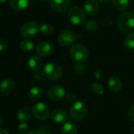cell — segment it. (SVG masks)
I'll list each match as a JSON object with an SVG mask.
<instances>
[{
  "mask_svg": "<svg viewBox=\"0 0 134 134\" xmlns=\"http://www.w3.org/2000/svg\"><path fill=\"white\" fill-rule=\"evenodd\" d=\"M98 2L101 3V4H104V5H106L108 3H109L111 2V0H97Z\"/></svg>",
  "mask_w": 134,
  "mask_h": 134,
  "instance_id": "d6a6232c",
  "label": "cell"
},
{
  "mask_svg": "<svg viewBox=\"0 0 134 134\" xmlns=\"http://www.w3.org/2000/svg\"><path fill=\"white\" fill-rule=\"evenodd\" d=\"M6 0H0V3H4Z\"/></svg>",
  "mask_w": 134,
  "mask_h": 134,
  "instance_id": "d590c367",
  "label": "cell"
},
{
  "mask_svg": "<svg viewBox=\"0 0 134 134\" xmlns=\"http://www.w3.org/2000/svg\"><path fill=\"white\" fill-rule=\"evenodd\" d=\"M28 130V125L26 122H21L18 126V131L20 134H25Z\"/></svg>",
  "mask_w": 134,
  "mask_h": 134,
  "instance_id": "f1b7e54d",
  "label": "cell"
},
{
  "mask_svg": "<svg viewBox=\"0 0 134 134\" xmlns=\"http://www.w3.org/2000/svg\"><path fill=\"white\" fill-rule=\"evenodd\" d=\"M117 25L119 29L122 32H131L134 30V13L131 12H125L122 13L118 20Z\"/></svg>",
  "mask_w": 134,
  "mask_h": 134,
  "instance_id": "6da1fadb",
  "label": "cell"
},
{
  "mask_svg": "<svg viewBox=\"0 0 134 134\" xmlns=\"http://www.w3.org/2000/svg\"><path fill=\"white\" fill-rule=\"evenodd\" d=\"M75 40L76 35L71 30H64L58 36V43L63 47L71 46Z\"/></svg>",
  "mask_w": 134,
  "mask_h": 134,
  "instance_id": "ba28073f",
  "label": "cell"
},
{
  "mask_svg": "<svg viewBox=\"0 0 134 134\" xmlns=\"http://www.w3.org/2000/svg\"><path fill=\"white\" fill-rule=\"evenodd\" d=\"M39 26L35 21H28L25 23L20 28V34L26 38L34 37L39 31Z\"/></svg>",
  "mask_w": 134,
  "mask_h": 134,
  "instance_id": "52a82bcc",
  "label": "cell"
},
{
  "mask_svg": "<svg viewBox=\"0 0 134 134\" xmlns=\"http://www.w3.org/2000/svg\"><path fill=\"white\" fill-rule=\"evenodd\" d=\"M42 75L48 79L58 80L63 75V70L60 65L57 63L47 64L42 71Z\"/></svg>",
  "mask_w": 134,
  "mask_h": 134,
  "instance_id": "3957f363",
  "label": "cell"
},
{
  "mask_svg": "<svg viewBox=\"0 0 134 134\" xmlns=\"http://www.w3.org/2000/svg\"><path fill=\"white\" fill-rule=\"evenodd\" d=\"M39 31L44 35H50L54 31V27L49 24H44L39 27Z\"/></svg>",
  "mask_w": 134,
  "mask_h": 134,
  "instance_id": "d4e9b609",
  "label": "cell"
},
{
  "mask_svg": "<svg viewBox=\"0 0 134 134\" xmlns=\"http://www.w3.org/2000/svg\"><path fill=\"white\" fill-rule=\"evenodd\" d=\"M50 5L56 12L63 13L70 8L71 0H50Z\"/></svg>",
  "mask_w": 134,
  "mask_h": 134,
  "instance_id": "8fae6325",
  "label": "cell"
},
{
  "mask_svg": "<svg viewBox=\"0 0 134 134\" xmlns=\"http://www.w3.org/2000/svg\"><path fill=\"white\" fill-rule=\"evenodd\" d=\"M113 5L120 11H126L130 5V0H111Z\"/></svg>",
  "mask_w": 134,
  "mask_h": 134,
  "instance_id": "ffe728a7",
  "label": "cell"
},
{
  "mask_svg": "<svg viewBox=\"0 0 134 134\" xmlns=\"http://www.w3.org/2000/svg\"><path fill=\"white\" fill-rule=\"evenodd\" d=\"M2 123H3V121H2V118H0V128H1L2 126Z\"/></svg>",
  "mask_w": 134,
  "mask_h": 134,
  "instance_id": "e575fe53",
  "label": "cell"
},
{
  "mask_svg": "<svg viewBox=\"0 0 134 134\" xmlns=\"http://www.w3.org/2000/svg\"><path fill=\"white\" fill-rule=\"evenodd\" d=\"M25 134H26V133H25Z\"/></svg>",
  "mask_w": 134,
  "mask_h": 134,
  "instance_id": "f35d334b",
  "label": "cell"
},
{
  "mask_svg": "<svg viewBox=\"0 0 134 134\" xmlns=\"http://www.w3.org/2000/svg\"><path fill=\"white\" fill-rule=\"evenodd\" d=\"M65 98L66 100L68 101V102H71V103H74L75 102L76 99H77V96L75 93L73 92H69L66 95H65Z\"/></svg>",
  "mask_w": 134,
  "mask_h": 134,
  "instance_id": "83f0119b",
  "label": "cell"
},
{
  "mask_svg": "<svg viewBox=\"0 0 134 134\" xmlns=\"http://www.w3.org/2000/svg\"><path fill=\"white\" fill-rule=\"evenodd\" d=\"M31 112L34 117L38 120H46L50 116L49 108L42 102H38L32 105Z\"/></svg>",
  "mask_w": 134,
  "mask_h": 134,
  "instance_id": "8992f818",
  "label": "cell"
},
{
  "mask_svg": "<svg viewBox=\"0 0 134 134\" xmlns=\"http://www.w3.org/2000/svg\"><path fill=\"white\" fill-rule=\"evenodd\" d=\"M94 76H95V79H96L100 80V79L102 78V76H103V73H102V71H101L100 70H97V71H95Z\"/></svg>",
  "mask_w": 134,
  "mask_h": 134,
  "instance_id": "1f68e13d",
  "label": "cell"
},
{
  "mask_svg": "<svg viewBox=\"0 0 134 134\" xmlns=\"http://www.w3.org/2000/svg\"><path fill=\"white\" fill-rule=\"evenodd\" d=\"M90 89L91 90L97 95H102L104 93V86H102L100 83L99 82H93L91 86H90Z\"/></svg>",
  "mask_w": 134,
  "mask_h": 134,
  "instance_id": "cb8c5ba5",
  "label": "cell"
},
{
  "mask_svg": "<svg viewBox=\"0 0 134 134\" xmlns=\"http://www.w3.org/2000/svg\"><path fill=\"white\" fill-rule=\"evenodd\" d=\"M124 45L127 49L134 50V32H130L126 35L124 41Z\"/></svg>",
  "mask_w": 134,
  "mask_h": 134,
  "instance_id": "7402d4cb",
  "label": "cell"
},
{
  "mask_svg": "<svg viewBox=\"0 0 134 134\" xmlns=\"http://www.w3.org/2000/svg\"><path fill=\"white\" fill-rule=\"evenodd\" d=\"M86 27L89 31H96L98 28V25L94 20H90L86 23Z\"/></svg>",
  "mask_w": 134,
  "mask_h": 134,
  "instance_id": "484cf974",
  "label": "cell"
},
{
  "mask_svg": "<svg viewBox=\"0 0 134 134\" xmlns=\"http://www.w3.org/2000/svg\"><path fill=\"white\" fill-rule=\"evenodd\" d=\"M8 47V43L4 39H0V52L5 50Z\"/></svg>",
  "mask_w": 134,
  "mask_h": 134,
  "instance_id": "4dcf8cb0",
  "label": "cell"
},
{
  "mask_svg": "<svg viewBox=\"0 0 134 134\" xmlns=\"http://www.w3.org/2000/svg\"><path fill=\"white\" fill-rule=\"evenodd\" d=\"M78 128L75 122H67L64 124L61 129V134H77Z\"/></svg>",
  "mask_w": 134,
  "mask_h": 134,
  "instance_id": "ac0fdd59",
  "label": "cell"
},
{
  "mask_svg": "<svg viewBox=\"0 0 134 134\" xmlns=\"http://www.w3.org/2000/svg\"><path fill=\"white\" fill-rule=\"evenodd\" d=\"M108 87L113 92H119L121 90L122 87V82L121 79L118 76H115V75H112L108 79Z\"/></svg>",
  "mask_w": 134,
  "mask_h": 134,
  "instance_id": "9a60e30c",
  "label": "cell"
},
{
  "mask_svg": "<svg viewBox=\"0 0 134 134\" xmlns=\"http://www.w3.org/2000/svg\"><path fill=\"white\" fill-rule=\"evenodd\" d=\"M100 9L97 0H86L84 3V11L90 16L96 15Z\"/></svg>",
  "mask_w": 134,
  "mask_h": 134,
  "instance_id": "7c38bea8",
  "label": "cell"
},
{
  "mask_svg": "<svg viewBox=\"0 0 134 134\" xmlns=\"http://www.w3.org/2000/svg\"><path fill=\"white\" fill-rule=\"evenodd\" d=\"M65 90L60 85H53L48 90V97L53 101H60L65 97Z\"/></svg>",
  "mask_w": 134,
  "mask_h": 134,
  "instance_id": "9c48e42d",
  "label": "cell"
},
{
  "mask_svg": "<svg viewBox=\"0 0 134 134\" xmlns=\"http://www.w3.org/2000/svg\"><path fill=\"white\" fill-rule=\"evenodd\" d=\"M128 116L131 121L134 122V103L130 107L128 110Z\"/></svg>",
  "mask_w": 134,
  "mask_h": 134,
  "instance_id": "f546056e",
  "label": "cell"
},
{
  "mask_svg": "<svg viewBox=\"0 0 134 134\" xmlns=\"http://www.w3.org/2000/svg\"><path fill=\"white\" fill-rule=\"evenodd\" d=\"M43 65L42 60L38 56H32L28 60V66L29 68L35 72H38L41 70Z\"/></svg>",
  "mask_w": 134,
  "mask_h": 134,
  "instance_id": "2e32d148",
  "label": "cell"
},
{
  "mask_svg": "<svg viewBox=\"0 0 134 134\" xmlns=\"http://www.w3.org/2000/svg\"><path fill=\"white\" fill-rule=\"evenodd\" d=\"M27 134H51V132H50V130L48 127L42 126V127H40L38 130H31Z\"/></svg>",
  "mask_w": 134,
  "mask_h": 134,
  "instance_id": "4316f807",
  "label": "cell"
},
{
  "mask_svg": "<svg viewBox=\"0 0 134 134\" xmlns=\"http://www.w3.org/2000/svg\"><path fill=\"white\" fill-rule=\"evenodd\" d=\"M0 134H9L6 130H3V129H1L0 128Z\"/></svg>",
  "mask_w": 134,
  "mask_h": 134,
  "instance_id": "836d02e7",
  "label": "cell"
},
{
  "mask_svg": "<svg viewBox=\"0 0 134 134\" xmlns=\"http://www.w3.org/2000/svg\"><path fill=\"white\" fill-rule=\"evenodd\" d=\"M132 134H134V127L133 128V130H132Z\"/></svg>",
  "mask_w": 134,
  "mask_h": 134,
  "instance_id": "8d00e7d4",
  "label": "cell"
},
{
  "mask_svg": "<svg viewBox=\"0 0 134 134\" xmlns=\"http://www.w3.org/2000/svg\"><path fill=\"white\" fill-rule=\"evenodd\" d=\"M20 49L23 50V51H25V52H30V51H32L34 49V47H35V45L33 43L32 41L29 40V39H25V40H23L20 44Z\"/></svg>",
  "mask_w": 134,
  "mask_h": 134,
  "instance_id": "603a6c76",
  "label": "cell"
},
{
  "mask_svg": "<svg viewBox=\"0 0 134 134\" xmlns=\"http://www.w3.org/2000/svg\"><path fill=\"white\" fill-rule=\"evenodd\" d=\"M53 51V46L51 42L44 41L40 42L36 48L37 53L41 57H48L52 54Z\"/></svg>",
  "mask_w": 134,
  "mask_h": 134,
  "instance_id": "30bf717a",
  "label": "cell"
},
{
  "mask_svg": "<svg viewBox=\"0 0 134 134\" xmlns=\"http://www.w3.org/2000/svg\"><path fill=\"white\" fill-rule=\"evenodd\" d=\"M50 118L53 122L55 123H65V122L68 119V115L65 111L60 108L55 109L51 114H50Z\"/></svg>",
  "mask_w": 134,
  "mask_h": 134,
  "instance_id": "4fadbf2b",
  "label": "cell"
},
{
  "mask_svg": "<svg viewBox=\"0 0 134 134\" xmlns=\"http://www.w3.org/2000/svg\"><path fill=\"white\" fill-rule=\"evenodd\" d=\"M31 116V110L27 107H22L17 112V119L21 122H26Z\"/></svg>",
  "mask_w": 134,
  "mask_h": 134,
  "instance_id": "d6986e66",
  "label": "cell"
},
{
  "mask_svg": "<svg viewBox=\"0 0 134 134\" xmlns=\"http://www.w3.org/2000/svg\"><path fill=\"white\" fill-rule=\"evenodd\" d=\"M30 1L31 0H9V5L13 9L22 11L29 5Z\"/></svg>",
  "mask_w": 134,
  "mask_h": 134,
  "instance_id": "e0dca14e",
  "label": "cell"
},
{
  "mask_svg": "<svg viewBox=\"0 0 134 134\" xmlns=\"http://www.w3.org/2000/svg\"><path fill=\"white\" fill-rule=\"evenodd\" d=\"M68 17L69 21L75 26H79L83 24L86 20L85 12L79 6L71 7L68 11Z\"/></svg>",
  "mask_w": 134,
  "mask_h": 134,
  "instance_id": "5b68a950",
  "label": "cell"
},
{
  "mask_svg": "<svg viewBox=\"0 0 134 134\" xmlns=\"http://www.w3.org/2000/svg\"><path fill=\"white\" fill-rule=\"evenodd\" d=\"M71 57L78 63H82L86 61L89 57V50L88 49L81 44L74 45L69 51Z\"/></svg>",
  "mask_w": 134,
  "mask_h": 134,
  "instance_id": "277c9868",
  "label": "cell"
},
{
  "mask_svg": "<svg viewBox=\"0 0 134 134\" xmlns=\"http://www.w3.org/2000/svg\"><path fill=\"white\" fill-rule=\"evenodd\" d=\"M14 82L10 79H5L0 84V93L3 95H9L14 90Z\"/></svg>",
  "mask_w": 134,
  "mask_h": 134,
  "instance_id": "5bb4252c",
  "label": "cell"
},
{
  "mask_svg": "<svg viewBox=\"0 0 134 134\" xmlns=\"http://www.w3.org/2000/svg\"><path fill=\"white\" fill-rule=\"evenodd\" d=\"M0 15H1V13H0Z\"/></svg>",
  "mask_w": 134,
  "mask_h": 134,
  "instance_id": "74e56055",
  "label": "cell"
},
{
  "mask_svg": "<svg viewBox=\"0 0 134 134\" xmlns=\"http://www.w3.org/2000/svg\"><path fill=\"white\" fill-rule=\"evenodd\" d=\"M42 96V90L38 86L31 88L28 92V97L32 100H38L41 98Z\"/></svg>",
  "mask_w": 134,
  "mask_h": 134,
  "instance_id": "44dd1931",
  "label": "cell"
},
{
  "mask_svg": "<svg viewBox=\"0 0 134 134\" xmlns=\"http://www.w3.org/2000/svg\"><path fill=\"white\" fill-rule=\"evenodd\" d=\"M87 115V107L82 101L74 102L69 109V115L75 121H81Z\"/></svg>",
  "mask_w": 134,
  "mask_h": 134,
  "instance_id": "7a4b0ae2",
  "label": "cell"
}]
</instances>
